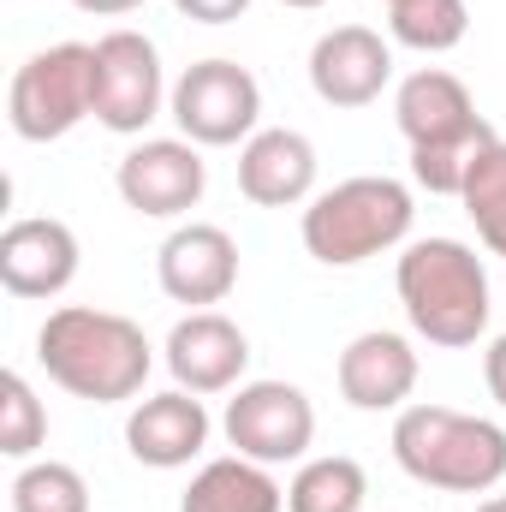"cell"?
<instances>
[{"label": "cell", "mask_w": 506, "mask_h": 512, "mask_svg": "<svg viewBox=\"0 0 506 512\" xmlns=\"http://www.w3.org/2000/svg\"><path fill=\"white\" fill-rule=\"evenodd\" d=\"M36 364L48 370V382L66 387L72 399L126 405V399L143 393L149 370H155V346H149V334L131 316H120V310L60 304L36 328Z\"/></svg>", "instance_id": "cell-1"}, {"label": "cell", "mask_w": 506, "mask_h": 512, "mask_svg": "<svg viewBox=\"0 0 506 512\" xmlns=\"http://www.w3.org/2000/svg\"><path fill=\"white\" fill-rule=\"evenodd\" d=\"M393 286L417 340L441 352H465L489 334V310H495L489 268L465 239H411L399 251Z\"/></svg>", "instance_id": "cell-2"}, {"label": "cell", "mask_w": 506, "mask_h": 512, "mask_svg": "<svg viewBox=\"0 0 506 512\" xmlns=\"http://www.w3.org/2000/svg\"><path fill=\"white\" fill-rule=\"evenodd\" d=\"M393 459L423 489L489 495L506 477V429L453 405H405L393 417Z\"/></svg>", "instance_id": "cell-3"}, {"label": "cell", "mask_w": 506, "mask_h": 512, "mask_svg": "<svg viewBox=\"0 0 506 512\" xmlns=\"http://www.w3.org/2000/svg\"><path fill=\"white\" fill-rule=\"evenodd\" d=\"M411 221H417V203H411L405 179L358 173V179H340L304 203L298 239L322 268H358L381 251H399L411 239Z\"/></svg>", "instance_id": "cell-4"}, {"label": "cell", "mask_w": 506, "mask_h": 512, "mask_svg": "<svg viewBox=\"0 0 506 512\" xmlns=\"http://www.w3.org/2000/svg\"><path fill=\"white\" fill-rule=\"evenodd\" d=\"M6 120L24 143H60L66 131L96 120V42L36 48L6 90Z\"/></svg>", "instance_id": "cell-5"}, {"label": "cell", "mask_w": 506, "mask_h": 512, "mask_svg": "<svg viewBox=\"0 0 506 512\" xmlns=\"http://www.w3.org/2000/svg\"><path fill=\"white\" fill-rule=\"evenodd\" d=\"M167 114L179 137H191L197 149H233V143H251L256 120H262V84H256L251 66L239 60H197L173 78V96H167Z\"/></svg>", "instance_id": "cell-6"}, {"label": "cell", "mask_w": 506, "mask_h": 512, "mask_svg": "<svg viewBox=\"0 0 506 512\" xmlns=\"http://www.w3.org/2000/svg\"><path fill=\"white\" fill-rule=\"evenodd\" d=\"M167 72H161V48L143 30H108L96 36V120L120 137H143L167 114Z\"/></svg>", "instance_id": "cell-7"}, {"label": "cell", "mask_w": 506, "mask_h": 512, "mask_svg": "<svg viewBox=\"0 0 506 512\" xmlns=\"http://www.w3.org/2000/svg\"><path fill=\"white\" fill-rule=\"evenodd\" d=\"M221 435L233 453H245L256 465H292L310 453L316 441V405L298 382H245L233 387L227 411H221Z\"/></svg>", "instance_id": "cell-8"}, {"label": "cell", "mask_w": 506, "mask_h": 512, "mask_svg": "<svg viewBox=\"0 0 506 512\" xmlns=\"http://www.w3.org/2000/svg\"><path fill=\"white\" fill-rule=\"evenodd\" d=\"M120 203L149 215V221H179L203 203L209 191V161L191 137H143L114 167Z\"/></svg>", "instance_id": "cell-9"}, {"label": "cell", "mask_w": 506, "mask_h": 512, "mask_svg": "<svg viewBox=\"0 0 506 512\" xmlns=\"http://www.w3.org/2000/svg\"><path fill=\"white\" fill-rule=\"evenodd\" d=\"M155 280L173 304L215 310L239 286V239L215 221H179L155 251Z\"/></svg>", "instance_id": "cell-10"}, {"label": "cell", "mask_w": 506, "mask_h": 512, "mask_svg": "<svg viewBox=\"0 0 506 512\" xmlns=\"http://www.w3.org/2000/svg\"><path fill=\"white\" fill-rule=\"evenodd\" d=\"M167 370H173V387L209 399V393H227V387H245V370H251V340L233 316L221 310H191L173 322L167 346H161Z\"/></svg>", "instance_id": "cell-11"}, {"label": "cell", "mask_w": 506, "mask_h": 512, "mask_svg": "<svg viewBox=\"0 0 506 512\" xmlns=\"http://www.w3.org/2000/svg\"><path fill=\"white\" fill-rule=\"evenodd\" d=\"M393 84V42H381L370 24H334L310 48V90L328 108H370Z\"/></svg>", "instance_id": "cell-12"}, {"label": "cell", "mask_w": 506, "mask_h": 512, "mask_svg": "<svg viewBox=\"0 0 506 512\" xmlns=\"http://www.w3.org/2000/svg\"><path fill=\"white\" fill-rule=\"evenodd\" d=\"M78 233L54 215H18L0 233V286L12 298H60L78 280Z\"/></svg>", "instance_id": "cell-13"}, {"label": "cell", "mask_w": 506, "mask_h": 512, "mask_svg": "<svg viewBox=\"0 0 506 512\" xmlns=\"http://www.w3.org/2000/svg\"><path fill=\"white\" fill-rule=\"evenodd\" d=\"M215 423L203 411L197 393L185 387H167V393H143L137 405L126 411V453L149 471H179L191 465L203 447H209Z\"/></svg>", "instance_id": "cell-14"}, {"label": "cell", "mask_w": 506, "mask_h": 512, "mask_svg": "<svg viewBox=\"0 0 506 512\" xmlns=\"http://www.w3.org/2000/svg\"><path fill=\"white\" fill-rule=\"evenodd\" d=\"M393 120H399V137H405L411 149L489 131V120L477 114V102H471V90H465V78H453L447 66H417L411 78H399V90H393Z\"/></svg>", "instance_id": "cell-15"}, {"label": "cell", "mask_w": 506, "mask_h": 512, "mask_svg": "<svg viewBox=\"0 0 506 512\" xmlns=\"http://www.w3.org/2000/svg\"><path fill=\"white\" fill-rule=\"evenodd\" d=\"M239 191L256 209H298L316 197V143L292 126H262L239 143Z\"/></svg>", "instance_id": "cell-16"}, {"label": "cell", "mask_w": 506, "mask_h": 512, "mask_svg": "<svg viewBox=\"0 0 506 512\" xmlns=\"http://www.w3.org/2000/svg\"><path fill=\"white\" fill-rule=\"evenodd\" d=\"M334 376H340V399L352 411H405V399L417 387V346L393 328H370L340 352Z\"/></svg>", "instance_id": "cell-17"}, {"label": "cell", "mask_w": 506, "mask_h": 512, "mask_svg": "<svg viewBox=\"0 0 506 512\" xmlns=\"http://www.w3.org/2000/svg\"><path fill=\"white\" fill-rule=\"evenodd\" d=\"M179 512H286V489L274 483L268 465L227 453L191 477V489L179 495Z\"/></svg>", "instance_id": "cell-18"}, {"label": "cell", "mask_w": 506, "mask_h": 512, "mask_svg": "<svg viewBox=\"0 0 506 512\" xmlns=\"http://www.w3.org/2000/svg\"><path fill=\"white\" fill-rule=\"evenodd\" d=\"M364 501H370V471L352 453L304 459L298 477L286 483V512H364Z\"/></svg>", "instance_id": "cell-19"}, {"label": "cell", "mask_w": 506, "mask_h": 512, "mask_svg": "<svg viewBox=\"0 0 506 512\" xmlns=\"http://www.w3.org/2000/svg\"><path fill=\"white\" fill-rule=\"evenodd\" d=\"M387 30L399 48L417 54H453L471 30V6L465 0H393L387 6Z\"/></svg>", "instance_id": "cell-20"}, {"label": "cell", "mask_w": 506, "mask_h": 512, "mask_svg": "<svg viewBox=\"0 0 506 512\" xmlns=\"http://www.w3.org/2000/svg\"><path fill=\"white\" fill-rule=\"evenodd\" d=\"M12 512H90V483L66 459H30L12 477Z\"/></svg>", "instance_id": "cell-21"}, {"label": "cell", "mask_w": 506, "mask_h": 512, "mask_svg": "<svg viewBox=\"0 0 506 512\" xmlns=\"http://www.w3.org/2000/svg\"><path fill=\"white\" fill-rule=\"evenodd\" d=\"M459 203H465V215L477 221V239L495 256H506V137H495V143L477 155V167H471Z\"/></svg>", "instance_id": "cell-22"}, {"label": "cell", "mask_w": 506, "mask_h": 512, "mask_svg": "<svg viewBox=\"0 0 506 512\" xmlns=\"http://www.w3.org/2000/svg\"><path fill=\"white\" fill-rule=\"evenodd\" d=\"M501 131H477V137H453V143H429V149H411V179L429 191V197H459L465 191V179H471V167H477V155L495 143Z\"/></svg>", "instance_id": "cell-23"}, {"label": "cell", "mask_w": 506, "mask_h": 512, "mask_svg": "<svg viewBox=\"0 0 506 512\" xmlns=\"http://www.w3.org/2000/svg\"><path fill=\"white\" fill-rule=\"evenodd\" d=\"M42 441H48V411H42L36 387L24 382L18 370H6V382H0V453L30 465Z\"/></svg>", "instance_id": "cell-24"}, {"label": "cell", "mask_w": 506, "mask_h": 512, "mask_svg": "<svg viewBox=\"0 0 506 512\" xmlns=\"http://www.w3.org/2000/svg\"><path fill=\"white\" fill-rule=\"evenodd\" d=\"M173 12L191 18V24H233V18L251 12V0H173Z\"/></svg>", "instance_id": "cell-25"}, {"label": "cell", "mask_w": 506, "mask_h": 512, "mask_svg": "<svg viewBox=\"0 0 506 512\" xmlns=\"http://www.w3.org/2000/svg\"><path fill=\"white\" fill-rule=\"evenodd\" d=\"M483 382H489V399L506 411V334H495L483 352Z\"/></svg>", "instance_id": "cell-26"}, {"label": "cell", "mask_w": 506, "mask_h": 512, "mask_svg": "<svg viewBox=\"0 0 506 512\" xmlns=\"http://www.w3.org/2000/svg\"><path fill=\"white\" fill-rule=\"evenodd\" d=\"M78 12H90V18H120V12H137L143 0H72Z\"/></svg>", "instance_id": "cell-27"}, {"label": "cell", "mask_w": 506, "mask_h": 512, "mask_svg": "<svg viewBox=\"0 0 506 512\" xmlns=\"http://www.w3.org/2000/svg\"><path fill=\"white\" fill-rule=\"evenodd\" d=\"M280 6H292V12H316V6H328V0H280Z\"/></svg>", "instance_id": "cell-28"}, {"label": "cell", "mask_w": 506, "mask_h": 512, "mask_svg": "<svg viewBox=\"0 0 506 512\" xmlns=\"http://www.w3.org/2000/svg\"><path fill=\"white\" fill-rule=\"evenodd\" d=\"M477 512H506V495H489V501H477Z\"/></svg>", "instance_id": "cell-29"}, {"label": "cell", "mask_w": 506, "mask_h": 512, "mask_svg": "<svg viewBox=\"0 0 506 512\" xmlns=\"http://www.w3.org/2000/svg\"><path fill=\"white\" fill-rule=\"evenodd\" d=\"M387 6H393V0H387Z\"/></svg>", "instance_id": "cell-30"}]
</instances>
